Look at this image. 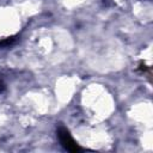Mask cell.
I'll return each mask as SVG.
<instances>
[{"label": "cell", "instance_id": "cell-2", "mask_svg": "<svg viewBox=\"0 0 153 153\" xmlns=\"http://www.w3.org/2000/svg\"><path fill=\"white\" fill-rule=\"evenodd\" d=\"M137 71L139 72H141L143 75H147L148 76V79L151 78V68L149 67H147L146 65H145V62H140L139 63V66H137Z\"/></svg>", "mask_w": 153, "mask_h": 153}, {"label": "cell", "instance_id": "cell-1", "mask_svg": "<svg viewBox=\"0 0 153 153\" xmlns=\"http://www.w3.org/2000/svg\"><path fill=\"white\" fill-rule=\"evenodd\" d=\"M56 135H57V137H59V141H60L61 146H62L66 151H68V152H80V151H82V148H81V147L75 142V140L72 137L69 130H68L66 127H63L62 124H60V126L57 127V129H56Z\"/></svg>", "mask_w": 153, "mask_h": 153}]
</instances>
